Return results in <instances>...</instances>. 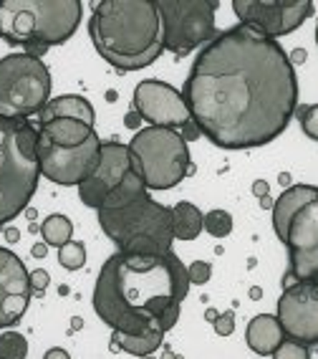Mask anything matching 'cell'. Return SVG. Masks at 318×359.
<instances>
[{"mask_svg": "<svg viewBox=\"0 0 318 359\" xmlns=\"http://www.w3.org/2000/svg\"><path fill=\"white\" fill-rule=\"evenodd\" d=\"M182 97L200 135L223 149L278 140L298 109V79L280 41L237 23L192 61Z\"/></svg>", "mask_w": 318, "mask_h": 359, "instance_id": "1", "label": "cell"}, {"mask_svg": "<svg viewBox=\"0 0 318 359\" xmlns=\"http://www.w3.org/2000/svg\"><path fill=\"white\" fill-rule=\"evenodd\" d=\"M187 266L170 253L137 256L119 253L104 263L94 286V311L111 332H170L179 321L190 291Z\"/></svg>", "mask_w": 318, "mask_h": 359, "instance_id": "2", "label": "cell"}, {"mask_svg": "<svg viewBox=\"0 0 318 359\" xmlns=\"http://www.w3.org/2000/svg\"><path fill=\"white\" fill-rule=\"evenodd\" d=\"M99 56L119 71L152 66L162 53V15L154 0H102L89 20Z\"/></svg>", "mask_w": 318, "mask_h": 359, "instance_id": "3", "label": "cell"}, {"mask_svg": "<svg viewBox=\"0 0 318 359\" xmlns=\"http://www.w3.org/2000/svg\"><path fill=\"white\" fill-rule=\"evenodd\" d=\"M81 13L78 0H0V39L41 58L76 33Z\"/></svg>", "mask_w": 318, "mask_h": 359, "instance_id": "4", "label": "cell"}, {"mask_svg": "<svg viewBox=\"0 0 318 359\" xmlns=\"http://www.w3.org/2000/svg\"><path fill=\"white\" fill-rule=\"evenodd\" d=\"M39 127L0 116V225L26 210L39 190Z\"/></svg>", "mask_w": 318, "mask_h": 359, "instance_id": "5", "label": "cell"}, {"mask_svg": "<svg viewBox=\"0 0 318 359\" xmlns=\"http://www.w3.org/2000/svg\"><path fill=\"white\" fill-rule=\"evenodd\" d=\"M99 225L114 241L119 253L137 256H162L170 253L174 243L172 210L159 205L152 195L144 193L132 205L119 210H96Z\"/></svg>", "mask_w": 318, "mask_h": 359, "instance_id": "6", "label": "cell"}, {"mask_svg": "<svg viewBox=\"0 0 318 359\" xmlns=\"http://www.w3.org/2000/svg\"><path fill=\"white\" fill-rule=\"evenodd\" d=\"M129 152L132 167L141 175L146 190H172L195 170L185 135L174 129H139L129 142Z\"/></svg>", "mask_w": 318, "mask_h": 359, "instance_id": "7", "label": "cell"}, {"mask_svg": "<svg viewBox=\"0 0 318 359\" xmlns=\"http://www.w3.org/2000/svg\"><path fill=\"white\" fill-rule=\"evenodd\" d=\"M51 102V74L41 58L26 51L0 58V116L28 119Z\"/></svg>", "mask_w": 318, "mask_h": 359, "instance_id": "8", "label": "cell"}, {"mask_svg": "<svg viewBox=\"0 0 318 359\" xmlns=\"http://www.w3.org/2000/svg\"><path fill=\"white\" fill-rule=\"evenodd\" d=\"M162 43L174 56H187L215 39V0H159Z\"/></svg>", "mask_w": 318, "mask_h": 359, "instance_id": "9", "label": "cell"}, {"mask_svg": "<svg viewBox=\"0 0 318 359\" xmlns=\"http://www.w3.org/2000/svg\"><path fill=\"white\" fill-rule=\"evenodd\" d=\"M134 111L149 122V127H165L174 132H185V129H198L192 124V114L187 109V102L182 91L174 89L172 83L157 81V79H146L137 83L134 89Z\"/></svg>", "mask_w": 318, "mask_h": 359, "instance_id": "10", "label": "cell"}, {"mask_svg": "<svg viewBox=\"0 0 318 359\" xmlns=\"http://www.w3.org/2000/svg\"><path fill=\"white\" fill-rule=\"evenodd\" d=\"M233 11L240 23L278 41L300 28L313 15L311 0H235Z\"/></svg>", "mask_w": 318, "mask_h": 359, "instance_id": "11", "label": "cell"}, {"mask_svg": "<svg viewBox=\"0 0 318 359\" xmlns=\"http://www.w3.org/2000/svg\"><path fill=\"white\" fill-rule=\"evenodd\" d=\"M99 137H91L78 147H56L39 135V167L41 177L51 180L56 185H81L83 180L94 175L99 165Z\"/></svg>", "mask_w": 318, "mask_h": 359, "instance_id": "12", "label": "cell"}, {"mask_svg": "<svg viewBox=\"0 0 318 359\" xmlns=\"http://www.w3.org/2000/svg\"><path fill=\"white\" fill-rule=\"evenodd\" d=\"M286 248L291 258L286 283H318V198L296 212L288 225Z\"/></svg>", "mask_w": 318, "mask_h": 359, "instance_id": "13", "label": "cell"}, {"mask_svg": "<svg viewBox=\"0 0 318 359\" xmlns=\"http://www.w3.org/2000/svg\"><path fill=\"white\" fill-rule=\"evenodd\" d=\"M278 321L286 339L318 344V283H286L278 299Z\"/></svg>", "mask_w": 318, "mask_h": 359, "instance_id": "14", "label": "cell"}, {"mask_svg": "<svg viewBox=\"0 0 318 359\" xmlns=\"http://www.w3.org/2000/svg\"><path fill=\"white\" fill-rule=\"evenodd\" d=\"M129 172H132V152H129V144L102 142L99 165H96L94 175L78 185V198H81L83 205L99 210L104 205V200L124 182V177Z\"/></svg>", "mask_w": 318, "mask_h": 359, "instance_id": "15", "label": "cell"}, {"mask_svg": "<svg viewBox=\"0 0 318 359\" xmlns=\"http://www.w3.org/2000/svg\"><path fill=\"white\" fill-rule=\"evenodd\" d=\"M31 273L13 250L0 248V329L18 324L31 304Z\"/></svg>", "mask_w": 318, "mask_h": 359, "instance_id": "16", "label": "cell"}, {"mask_svg": "<svg viewBox=\"0 0 318 359\" xmlns=\"http://www.w3.org/2000/svg\"><path fill=\"white\" fill-rule=\"evenodd\" d=\"M316 198H318V187L293 185V187H288L286 193L280 195L278 200H275L273 203V231H275V236H278L280 243H286L288 225H291V220L296 218V212Z\"/></svg>", "mask_w": 318, "mask_h": 359, "instance_id": "17", "label": "cell"}, {"mask_svg": "<svg viewBox=\"0 0 318 359\" xmlns=\"http://www.w3.org/2000/svg\"><path fill=\"white\" fill-rule=\"evenodd\" d=\"M283 339H286V334H283V327H280L278 316H273V314L255 316V319L248 324V332H245L248 346L255 354H261V357H270Z\"/></svg>", "mask_w": 318, "mask_h": 359, "instance_id": "18", "label": "cell"}, {"mask_svg": "<svg viewBox=\"0 0 318 359\" xmlns=\"http://www.w3.org/2000/svg\"><path fill=\"white\" fill-rule=\"evenodd\" d=\"M41 122H53V119H76L94 127V107L89 104V99H83L81 94H64V97H56L46 104V109L41 111Z\"/></svg>", "mask_w": 318, "mask_h": 359, "instance_id": "19", "label": "cell"}, {"mask_svg": "<svg viewBox=\"0 0 318 359\" xmlns=\"http://www.w3.org/2000/svg\"><path fill=\"white\" fill-rule=\"evenodd\" d=\"M39 135L41 140L51 142L56 147H78L86 140L96 135L94 127L76 119H53V122H43L39 124Z\"/></svg>", "mask_w": 318, "mask_h": 359, "instance_id": "20", "label": "cell"}, {"mask_svg": "<svg viewBox=\"0 0 318 359\" xmlns=\"http://www.w3.org/2000/svg\"><path fill=\"white\" fill-rule=\"evenodd\" d=\"M172 210V225H174V241H195L202 233L205 215L198 205L192 203H177Z\"/></svg>", "mask_w": 318, "mask_h": 359, "instance_id": "21", "label": "cell"}, {"mask_svg": "<svg viewBox=\"0 0 318 359\" xmlns=\"http://www.w3.org/2000/svg\"><path fill=\"white\" fill-rule=\"evenodd\" d=\"M162 339H165V332H149V334H139V337L111 332L114 346H119L121 352L132 354V357H149V354H154L162 346Z\"/></svg>", "mask_w": 318, "mask_h": 359, "instance_id": "22", "label": "cell"}, {"mask_svg": "<svg viewBox=\"0 0 318 359\" xmlns=\"http://www.w3.org/2000/svg\"><path fill=\"white\" fill-rule=\"evenodd\" d=\"M144 193H146L144 180H141V175L132 167V172L124 177V182L116 187L114 193L104 200V205L99 208V210H119V208H127V205H132L134 200H139Z\"/></svg>", "mask_w": 318, "mask_h": 359, "instance_id": "23", "label": "cell"}, {"mask_svg": "<svg viewBox=\"0 0 318 359\" xmlns=\"http://www.w3.org/2000/svg\"><path fill=\"white\" fill-rule=\"evenodd\" d=\"M41 236H43V243L51 245V248H61L71 241L74 236V223H71L66 215H48V218L41 223Z\"/></svg>", "mask_w": 318, "mask_h": 359, "instance_id": "24", "label": "cell"}, {"mask_svg": "<svg viewBox=\"0 0 318 359\" xmlns=\"http://www.w3.org/2000/svg\"><path fill=\"white\" fill-rule=\"evenodd\" d=\"M28 357V341L23 334L6 332L0 334V359H26Z\"/></svg>", "mask_w": 318, "mask_h": 359, "instance_id": "25", "label": "cell"}, {"mask_svg": "<svg viewBox=\"0 0 318 359\" xmlns=\"http://www.w3.org/2000/svg\"><path fill=\"white\" fill-rule=\"evenodd\" d=\"M202 231H207L212 238H225L233 233V215L228 210H210L202 220Z\"/></svg>", "mask_w": 318, "mask_h": 359, "instance_id": "26", "label": "cell"}, {"mask_svg": "<svg viewBox=\"0 0 318 359\" xmlns=\"http://www.w3.org/2000/svg\"><path fill=\"white\" fill-rule=\"evenodd\" d=\"M58 263H61L66 271L83 269V263H86V248H83L78 241H69L66 245L58 248Z\"/></svg>", "mask_w": 318, "mask_h": 359, "instance_id": "27", "label": "cell"}, {"mask_svg": "<svg viewBox=\"0 0 318 359\" xmlns=\"http://www.w3.org/2000/svg\"><path fill=\"white\" fill-rule=\"evenodd\" d=\"M296 116H298L300 129L308 140L318 142V104H308V107H298L296 109Z\"/></svg>", "mask_w": 318, "mask_h": 359, "instance_id": "28", "label": "cell"}, {"mask_svg": "<svg viewBox=\"0 0 318 359\" xmlns=\"http://www.w3.org/2000/svg\"><path fill=\"white\" fill-rule=\"evenodd\" d=\"M273 359H311L308 354V346L300 344V341H293V339H283L280 346L270 354Z\"/></svg>", "mask_w": 318, "mask_h": 359, "instance_id": "29", "label": "cell"}, {"mask_svg": "<svg viewBox=\"0 0 318 359\" xmlns=\"http://www.w3.org/2000/svg\"><path fill=\"white\" fill-rule=\"evenodd\" d=\"M187 276H190V283H198V286H205L212 276V266L205 261H195L192 266H187Z\"/></svg>", "mask_w": 318, "mask_h": 359, "instance_id": "30", "label": "cell"}, {"mask_svg": "<svg viewBox=\"0 0 318 359\" xmlns=\"http://www.w3.org/2000/svg\"><path fill=\"white\" fill-rule=\"evenodd\" d=\"M212 327H215V332L220 337H230V334L235 332V314L233 311H223V314L212 321Z\"/></svg>", "mask_w": 318, "mask_h": 359, "instance_id": "31", "label": "cell"}, {"mask_svg": "<svg viewBox=\"0 0 318 359\" xmlns=\"http://www.w3.org/2000/svg\"><path fill=\"white\" fill-rule=\"evenodd\" d=\"M48 281H51V276H48V271L39 269V271H33V273H31V286H33V291H46Z\"/></svg>", "mask_w": 318, "mask_h": 359, "instance_id": "32", "label": "cell"}, {"mask_svg": "<svg viewBox=\"0 0 318 359\" xmlns=\"http://www.w3.org/2000/svg\"><path fill=\"white\" fill-rule=\"evenodd\" d=\"M43 359H71V357H69V352H66V349H61V346H53V349H48V352H46Z\"/></svg>", "mask_w": 318, "mask_h": 359, "instance_id": "33", "label": "cell"}, {"mask_svg": "<svg viewBox=\"0 0 318 359\" xmlns=\"http://www.w3.org/2000/svg\"><path fill=\"white\" fill-rule=\"evenodd\" d=\"M253 193H255V198H261V200H265V195H268V182H263V180H258L253 185Z\"/></svg>", "mask_w": 318, "mask_h": 359, "instance_id": "34", "label": "cell"}, {"mask_svg": "<svg viewBox=\"0 0 318 359\" xmlns=\"http://www.w3.org/2000/svg\"><path fill=\"white\" fill-rule=\"evenodd\" d=\"M46 250H48V245H46L43 241H41V243L33 245L31 253H33V258H43V256H46Z\"/></svg>", "mask_w": 318, "mask_h": 359, "instance_id": "35", "label": "cell"}, {"mask_svg": "<svg viewBox=\"0 0 318 359\" xmlns=\"http://www.w3.org/2000/svg\"><path fill=\"white\" fill-rule=\"evenodd\" d=\"M8 241H11V243L18 241V231H15V228H8Z\"/></svg>", "mask_w": 318, "mask_h": 359, "instance_id": "36", "label": "cell"}, {"mask_svg": "<svg viewBox=\"0 0 318 359\" xmlns=\"http://www.w3.org/2000/svg\"><path fill=\"white\" fill-rule=\"evenodd\" d=\"M127 124H129V127H137V111L127 116Z\"/></svg>", "mask_w": 318, "mask_h": 359, "instance_id": "37", "label": "cell"}, {"mask_svg": "<svg viewBox=\"0 0 318 359\" xmlns=\"http://www.w3.org/2000/svg\"><path fill=\"white\" fill-rule=\"evenodd\" d=\"M217 316H220V314H217L215 309H207V319H210V321H215V319H217Z\"/></svg>", "mask_w": 318, "mask_h": 359, "instance_id": "38", "label": "cell"}, {"mask_svg": "<svg viewBox=\"0 0 318 359\" xmlns=\"http://www.w3.org/2000/svg\"><path fill=\"white\" fill-rule=\"evenodd\" d=\"M293 58H296V61H305V51H296L293 53Z\"/></svg>", "mask_w": 318, "mask_h": 359, "instance_id": "39", "label": "cell"}, {"mask_svg": "<svg viewBox=\"0 0 318 359\" xmlns=\"http://www.w3.org/2000/svg\"><path fill=\"white\" fill-rule=\"evenodd\" d=\"M316 46H318V23H316Z\"/></svg>", "mask_w": 318, "mask_h": 359, "instance_id": "40", "label": "cell"}]
</instances>
